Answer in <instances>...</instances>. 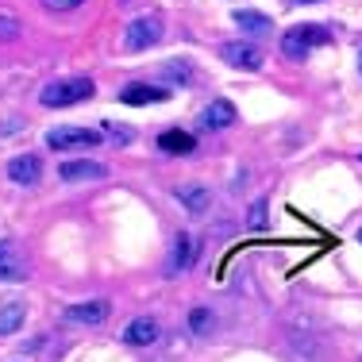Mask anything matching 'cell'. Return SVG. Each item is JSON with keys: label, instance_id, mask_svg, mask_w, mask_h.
Masks as SVG:
<instances>
[{"label": "cell", "instance_id": "9", "mask_svg": "<svg viewBox=\"0 0 362 362\" xmlns=\"http://www.w3.org/2000/svg\"><path fill=\"white\" fill-rule=\"evenodd\" d=\"M154 339H158V320L154 316H139V320L124 327V343H132V347H151Z\"/></svg>", "mask_w": 362, "mask_h": 362}, {"label": "cell", "instance_id": "8", "mask_svg": "<svg viewBox=\"0 0 362 362\" xmlns=\"http://www.w3.org/2000/svg\"><path fill=\"white\" fill-rule=\"evenodd\" d=\"M42 174V162L35 154H16L12 162H8V177L16 181V185H35Z\"/></svg>", "mask_w": 362, "mask_h": 362}, {"label": "cell", "instance_id": "21", "mask_svg": "<svg viewBox=\"0 0 362 362\" xmlns=\"http://www.w3.org/2000/svg\"><path fill=\"white\" fill-rule=\"evenodd\" d=\"M100 132H105L108 139H116V143H127V139H132V132H127V127H116V124H105Z\"/></svg>", "mask_w": 362, "mask_h": 362}, {"label": "cell", "instance_id": "5", "mask_svg": "<svg viewBox=\"0 0 362 362\" xmlns=\"http://www.w3.org/2000/svg\"><path fill=\"white\" fill-rule=\"evenodd\" d=\"M105 132H89V127H54L47 132V143L54 151H66V146H97Z\"/></svg>", "mask_w": 362, "mask_h": 362}, {"label": "cell", "instance_id": "20", "mask_svg": "<svg viewBox=\"0 0 362 362\" xmlns=\"http://www.w3.org/2000/svg\"><path fill=\"white\" fill-rule=\"evenodd\" d=\"M189 324H193V332H197V335H209V327H212V316L204 313V308H197V313L189 316Z\"/></svg>", "mask_w": 362, "mask_h": 362}, {"label": "cell", "instance_id": "23", "mask_svg": "<svg viewBox=\"0 0 362 362\" xmlns=\"http://www.w3.org/2000/svg\"><path fill=\"white\" fill-rule=\"evenodd\" d=\"M162 74H166V77H189V66L185 62H170Z\"/></svg>", "mask_w": 362, "mask_h": 362}, {"label": "cell", "instance_id": "6", "mask_svg": "<svg viewBox=\"0 0 362 362\" xmlns=\"http://www.w3.org/2000/svg\"><path fill=\"white\" fill-rule=\"evenodd\" d=\"M189 266H193V235L177 231L174 243H170V255H166V278H177V274L189 270Z\"/></svg>", "mask_w": 362, "mask_h": 362}, {"label": "cell", "instance_id": "22", "mask_svg": "<svg viewBox=\"0 0 362 362\" xmlns=\"http://www.w3.org/2000/svg\"><path fill=\"white\" fill-rule=\"evenodd\" d=\"M42 4H47L50 12H70V8H77V4H85V0H42Z\"/></svg>", "mask_w": 362, "mask_h": 362}, {"label": "cell", "instance_id": "24", "mask_svg": "<svg viewBox=\"0 0 362 362\" xmlns=\"http://www.w3.org/2000/svg\"><path fill=\"white\" fill-rule=\"evenodd\" d=\"M293 4H316V0H293Z\"/></svg>", "mask_w": 362, "mask_h": 362}, {"label": "cell", "instance_id": "17", "mask_svg": "<svg viewBox=\"0 0 362 362\" xmlns=\"http://www.w3.org/2000/svg\"><path fill=\"white\" fill-rule=\"evenodd\" d=\"M235 23H239V31H247V35H266V31H270V16L251 12V8L235 12Z\"/></svg>", "mask_w": 362, "mask_h": 362}, {"label": "cell", "instance_id": "26", "mask_svg": "<svg viewBox=\"0 0 362 362\" xmlns=\"http://www.w3.org/2000/svg\"><path fill=\"white\" fill-rule=\"evenodd\" d=\"M358 239H362V235H358Z\"/></svg>", "mask_w": 362, "mask_h": 362}, {"label": "cell", "instance_id": "3", "mask_svg": "<svg viewBox=\"0 0 362 362\" xmlns=\"http://www.w3.org/2000/svg\"><path fill=\"white\" fill-rule=\"evenodd\" d=\"M158 39H162V20H154V16H139V20H132L127 31H124V47L127 50H146Z\"/></svg>", "mask_w": 362, "mask_h": 362}, {"label": "cell", "instance_id": "16", "mask_svg": "<svg viewBox=\"0 0 362 362\" xmlns=\"http://www.w3.org/2000/svg\"><path fill=\"white\" fill-rule=\"evenodd\" d=\"M119 100H124V105H158V100H166V89H146V85H132V89L119 93Z\"/></svg>", "mask_w": 362, "mask_h": 362}, {"label": "cell", "instance_id": "4", "mask_svg": "<svg viewBox=\"0 0 362 362\" xmlns=\"http://www.w3.org/2000/svg\"><path fill=\"white\" fill-rule=\"evenodd\" d=\"M28 278V255L16 239H0V281H23Z\"/></svg>", "mask_w": 362, "mask_h": 362}, {"label": "cell", "instance_id": "1", "mask_svg": "<svg viewBox=\"0 0 362 362\" xmlns=\"http://www.w3.org/2000/svg\"><path fill=\"white\" fill-rule=\"evenodd\" d=\"M324 42H332V31L320 28V23H300V28H293L281 35V54L286 58H305L313 47H324Z\"/></svg>", "mask_w": 362, "mask_h": 362}, {"label": "cell", "instance_id": "10", "mask_svg": "<svg viewBox=\"0 0 362 362\" xmlns=\"http://www.w3.org/2000/svg\"><path fill=\"white\" fill-rule=\"evenodd\" d=\"M108 170L100 166V162H93V158H77V162H66L62 170H58V177L62 181H100Z\"/></svg>", "mask_w": 362, "mask_h": 362}, {"label": "cell", "instance_id": "25", "mask_svg": "<svg viewBox=\"0 0 362 362\" xmlns=\"http://www.w3.org/2000/svg\"><path fill=\"white\" fill-rule=\"evenodd\" d=\"M358 70H362V50H358Z\"/></svg>", "mask_w": 362, "mask_h": 362}, {"label": "cell", "instance_id": "7", "mask_svg": "<svg viewBox=\"0 0 362 362\" xmlns=\"http://www.w3.org/2000/svg\"><path fill=\"white\" fill-rule=\"evenodd\" d=\"M220 54H223V62L239 66V70H258L262 66V50L251 47V42H223Z\"/></svg>", "mask_w": 362, "mask_h": 362}, {"label": "cell", "instance_id": "2", "mask_svg": "<svg viewBox=\"0 0 362 362\" xmlns=\"http://www.w3.org/2000/svg\"><path fill=\"white\" fill-rule=\"evenodd\" d=\"M89 97H93L89 77H66V81H54L39 93V100L47 108H66V105H77V100H89Z\"/></svg>", "mask_w": 362, "mask_h": 362}, {"label": "cell", "instance_id": "15", "mask_svg": "<svg viewBox=\"0 0 362 362\" xmlns=\"http://www.w3.org/2000/svg\"><path fill=\"white\" fill-rule=\"evenodd\" d=\"M177 201L185 204L189 212H193V216H201L204 209H209V189H201V185H185V189H177Z\"/></svg>", "mask_w": 362, "mask_h": 362}, {"label": "cell", "instance_id": "18", "mask_svg": "<svg viewBox=\"0 0 362 362\" xmlns=\"http://www.w3.org/2000/svg\"><path fill=\"white\" fill-rule=\"evenodd\" d=\"M16 35H20V20L8 12H0V42H12Z\"/></svg>", "mask_w": 362, "mask_h": 362}, {"label": "cell", "instance_id": "11", "mask_svg": "<svg viewBox=\"0 0 362 362\" xmlns=\"http://www.w3.org/2000/svg\"><path fill=\"white\" fill-rule=\"evenodd\" d=\"M105 316H108L105 300H85V305H70V308H66V320H74V324H100Z\"/></svg>", "mask_w": 362, "mask_h": 362}, {"label": "cell", "instance_id": "13", "mask_svg": "<svg viewBox=\"0 0 362 362\" xmlns=\"http://www.w3.org/2000/svg\"><path fill=\"white\" fill-rule=\"evenodd\" d=\"M23 316H28L23 300H4L0 305V335H16L23 327Z\"/></svg>", "mask_w": 362, "mask_h": 362}, {"label": "cell", "instance_id": "14", "mask_svg": "<svg viewBox=\"0 0 362 362\" xmlns=\"http://www.w3.org/2000/svg\"><path fill=\"white\" fill-rule=\"evenodd\" d=\"M158 146L166 154H193V146H197V139L189 132H162L158 135Z\"/></svg>", "mask_w": 362, "mask_h": 362}, {"label": "cell", "instance_id": "19", "mask_svg": "<svg viewBox=\"0 0 362 362\" xmlns=\"http://www.w3.org/2000/svg\"><path fill=\"white\" fill-rule=\"evenodd\" d=\"M247 228H266V201H255L247 212Z\"/></svg>", "mask_w": 362, "mask_h": 362}, {"label": "cell", "instance_id": "12", "mask_svg": "<svg viewBox=\"0 0 362 362\" xmlns=\"http://www.w3.org/2000/svg\"><path fill=\"white\" fill-rule=\"evenodd\" d=\"M201 124L204 127H231L235 124V105H231V100H212V105L204 108Z\"/></svg>", "mask_w": 362, "mask_h": 362}]
</instances>
